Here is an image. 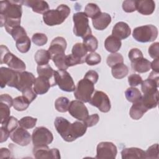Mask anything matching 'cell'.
Instances as JSON below:
<instances>
[{
  "instance_id": "cell-30",
  "label": "cell",
  "mask_w": 159,
  "mask_h": 159,
  "mask_svg": "<svg viewBox=\"0 0 159 159\" xmlns=\"http://www.w3.org/2000/svg\"><path fill=\"white\" fill-rule=\"evenodd\" d=\"M111 73L115 78L122 79L127 75L129 68L124 63H119L112 67Z\"/></svg>"
},
{
  "instance_id": "cell-31",
  "label": "cell",
  "mask_w": 159,
  "mask_h": 159,
  "mask_svg": "<svg viewBox=\"0 0 159 159\" xmlns=\"http://www.w3.org/2000/svg\"><path fill=\"white\" fill-rule=\"evenodd\" d=\"M125 96L127 100L132 103L139 101L142 98L140 91L134 87L127 88L125 91Z\"/></svg>"
},
{
  "instance_id": "cell-24",
  "label": "cell",
  "mask_w": 159,
  "mask_h": 159,
  "mask_svg": "<svg viewBox=\"0 0 159 159\" xmlns=\"http://www.w3.org/2000/svg\"><path fill=\"white\" fill-rule=\"evenodd\" d=\"M121 156L122 159L145 158V152L139 148H125L122 150Z\"/></svg>"
},
{
  "instance_id": "cell-37",
  "label": "cell",
  "mask_w": 159,
  "mask_h": 159,
  "mask_svg": "<svg viewBox=\"0 0 159 159\" xmlns=\"http://www.w3.org/2000/svg\"><path fill=\"white\" fill-rule=\"evenodd\" d=\"M88 17L91 18L92 19L97 17L101 12L98 6L94 3H88L85 8L84 12Z\"/></svg>"
},
{
  "instance_id": "cell-46",
  "label": "cell",
  "mask_w": 159,
  "mask_h": 159,
  "mask_svg": "<svg viewBox=\"0 0 159 159\" xmlns=\"http://www.w3.org/2000/svg\"><path fill=\"white\" fill-rule=\"evenodd\" d=\"M10 107L2 102H0V122L2 124L10 116Z\"/></svg>"
},
{
  "instance_id": "cell-17",
  "label": "cell",
  "mask_w": 159,
  "mask_h": 159,
  "mask_svg": "<svg viewBox=\"0 0 159 159\" xmlns=\"http://www.w3.org/2000/svg\"><path fill=\"white\" fill-rule=\"evenodd\" d=\"M66 48V40L62 37H57L52 41L48 51L49 52L51 58L53 56L65 54Z\"/></svg>"
},
{
  "instance_id": "cell-15",
  "label": "cell",
  "mask_w": 159,
  "mask_h": 159,
  "mask_svg": "<svg viewBox=\"0 0 159 159\" xmlns=\"http://www.w3.org/2000/svg\"><path fill=\"white\" fill-rule=\"evenodd\" d=\"M10 138L12 142L20 146L28 145L32 139L30 133L20 126L17 127L11 134Z\"/></svg>"
},
{
  "instance_id": "cell-10",
  "label": "cell",
  "mask_w": 159,
  "mask_h": 159,
  "mask_svg": "<svg viewBox=\"0 0 159 159\" xmlns=\"http://www.w3.org/2000/svg\"><path fill=\"white\" fill-rule=\"evenodd\" d=\"M117 150L116 146L110 142H102L96 148L97 159H114L116 157Z\"/></svg>"
},
{
  "instance_id": "cell-25",
  "label": "cell",
  "mask_w": 159,
  "mask_h": 159,
  "mask_svg": "<svg viewBox=\"0 0 159 159\" xmlns=\"http://www.w3.org/2000/svg\"><path fill=\"white\" fill-rule=\"evenodd\" d=\"M37 71L39 76H43L49 80L50 81L51 87L57 84L55 77V71L53 70L48 64L42 66H38L37 68Z\"/></svg>"
},
{
  "instance_id": "cell-45",
  "label": "cell",
  "mask_w": 159,
  "mask_h": 159,
  "mask_svg": "<svg viewBox=\"0 0 159 159\" xmlns=\"http://www.w3.org/2000/svg\"><path fill=\"white\" fill-rule=\"evenodd\" d=\"M9 34L10 35H11L12 38L16 41L17 40L21 38L22 37L27 35V33H26L25 29L22 27H21L20 25H18V26H16V27H14L10 31V32Z\"/></svg>"
},
{
  "instance_id": "cell-43",
  "label": "cell",
  "mask_w": 159,
  "mask_h": 159,
  "mask_svg": "<svg viewBox=\"0 0 159 159\" xmlns=\"http://www.w3.org/2000/svg\"><path fill=\"white\" fill-rule=\"evenodd\" d=\"M32 41L37 46H42L47 43L48 38L47 35L42 33H35L32 35Z\"/></svg>"
},
{
  "instance_id": "cell-28",
  "label": "cell",
  "mask_w": 159,
  "mask_h": 159,
  "mask_svg": "<svg viewBox=\"0 0 159 159\" xmlns=\"http://www.w3.org/2000/svg\"><path fill=\"white\" fill-rule=\"evenodd\" d=\"M122 43L120 40L110 35L106 38L104 42V47L107 51L111 53H116L121 47Z\"/></svg>"
},
{
  "instance_id": "cell-19",
  "label": "cell",
  "mask_w": 159,
  "mask_h": 159,
  "mask_svg": "<svg viewBox=\"0 0 159 159\" xmlns=\"http://www.w3.org/2000/svg\"><path fill=\"white\" fill-rule=\"evenodd\" d=\"M130 28L127 23L119 22L114 25L112 31V35L119 40H124L127 39L130 35Z\"/></svg>"
},
{
  "instance_id": "cell-27",
  "label": "cell",
  "mask_w": 159,
  "mask_h": 159,
  "mask_svg": "<svg viewBox=\"0 0 159 159\" xmlns=\"http://www.w3.org/2000/svg\"><path fill=\"white\" fill-rule=\"evenodd\" d=\"M132 69L138 73H146L151 68V62L143 57L131 62Z\"/></svg>"
},
{
  "instance_id": "cell-36",
  "label": "cell",
  "mask_w": 159,
  "mask_h": 159,
  "mask_svg": "<svg viewBox=\"0 0 159 159\" xmlns=\"http://www.w3.org/2000/svg\"><path fill=\"white\" fill-rule=\"evenodd\" d=\"M18 125L19 121L17 119L13 116H10L1 124V127L7 130L11 135V134L18 127Z\"/></svg>"
},
{
  "instance_id": "cell-50",
  "label": "cell",
  "mask_w": 159,
  "mask_h": 159,
  "mask_svg": "<svg viewBox=\"0 0 159 159\" xmlns=\"http://www.w3.org/2000/svg\"><path fill=\"white\" fill-rule=\"evenodd\" d=\"M142 77L137 74H132L128 78V82L130 86L135 87L142 83Z\"/></svg>"
},
{
  "instance_id": "cell-29",
  "label": "cell",
  "mask_w": 159,
  "mask_h": 159,
  "mask_svg": "<svg viewBox=\"0 0 159 159\" xmlns=\"http://www.w3.org/2000/svg\"><path fill=\"white\" fill-rule=\"evenodd\" d=\"M35 60L38 66L47 65L51 59V56L48 50L44 49L38 50L34 56Z\"/></svg>"
},
{
  "instance_id": "cell-23",
  "label": "cell",
  "mask_w": 159,
  "mask_h": 159,
  "mask_svg": "<svg viewBox=\"0 0 159 159\" xmlns=\"http://www.w3.org/2000/svg\"><path fill=\"white\" fill-rule=\"evenodd\" d=\"M155 9V3L152 0L136 1V10L143 15L152 14Z\"/></svg>"
},
{
  "instance_id": "cell-20",
  "label": "cell",
  "mask_w": 159,
  "mask_h": 159,
  "mask_svg": "<svg viewBox=\"0 0 159 159\" xmlns=\"http://www.w3.org/2000/svg\"><path fill=\"white\" fill-rule=\"evenodd\" d=\"M51 87L50 81L43 76H39L34 83V91L37 94H43L46 93Z\"/></svg>"
},
{
  "instance_id": "cell-3",
  "label": "cell",
  "mask_w": 159,
  "mask_h": 159,
  "mask_svg": "<svg viewBox=\"0 0 159 159\" xmlns=\"http://www.w3.org/2000/svg\"><path fill=\"white\" fill-rule=\"evenodd\" d=\"M73 20L74 23L73 33L77 37L83 39L92 35L91 28L89 25L88 17L84 12H78L73 14Z\"/></svg>"
},
{
  "instance_id": "cell-57",
  "label": "cell",
  "mask_w": 159,
  "mask_h": 159,
  "mask_svg": "<svg viewBox=\"0 0 159 159\" xmlns=\"http://www.w3.org/2000/svg\"><path fill=\"white\" fill-rule=\"evenodd\" d=\"M0 131H1V140H0V142H1V143H2V142L7 140V138L10 135V134L2 127H0Z\"/></svg>"
},
{
  "instance_id": "cell-58",
  "label": "cell",
  "mask_w": 159,
  "mask_h": 159,
  "mask_svg": "<svg viewBox=\"0 0 159 159\" xmlns=\"http://www.w3.org/2000/svg\"><path fill=\"white\" fill-rule=\"evenodd\" d=\"M151 68L153 71L156 72H159V65H158V58L154 59V60L151 63Z\"/></svg>"
},
{
  "instance_id": "cell-48",
  "label": "cell",
  "mask_w": 159,
  "mask_h": 159,
  "mask_svg": "<svg viewBox=\"0 0 159 159\" xmlns=\"http://www.w3.org/2000/svg\"><path fill=\"white\" fill-rule=\"evenodd\" d=\"M122 9L126 12H132L136 11V1L127 0L122 3Z\"/></svg>"
},
{
  "instance_id": "cell-33",
  "label": "cell",
  "mask_w": 159,
  "mask_h": 159,
  "mask_svg": "<svg viewBox=\"0 0 159 159\" xmlns=\"http://www.w3.org/2000/svg\"><path fill=\"white\" fill-rule=\"evenodd\" d=\"M30 103V102L24 96H17L13 99L12 106L16 111H23L28 108Z\"/></svg>"
},
{
  "instance_id": "cell-38",
  "label": "cell",
  "mask_w": 159,
  "mask_h": 159,
  "mask_svg": "<svg viewBox=\"0 0 159 159\" xmlns=\"http://www.w3.org/2000/svg\"><path fill=\"white\" fill-rule=\"evenodd\" d=\"M71 52L73 55H75L80 58L84 59L85 58L84 57L86 56V55H87L88 50L84 46L83 43H76L73 45V47L72 48Z\"/></svg>"
},
{
  "instance_id": "cell-40",
  "label": "cell",
  "mask_w": 159,
  "mask_h": 159,
  "mask_svg": "<svg viewBox=\"0 0 159 159\" xmlns=\"http://www.w3.org/2000/svg\"><path fill=\"white\" fill-rule=\"evenodd\" d=\"M124 61V58L120 53H112L110 54L106 60L107 65L109 67H112L117 64L122 63Z\"/></svg>"
},
{
  "instance_id": "cell-55",
  "label": "cell",
  "mask_w": 159,
  "mask_h": 159,
  "mask_svg": "<svg viewBox=\"0 0 159 159\" xmlns=\"http://www.w3.org/2000/svg\"><path fill=\"white\" fill-rule=\"evenodd\" d=\"M0 102L4 103L11 107L13 105V99L7 94H2L0 96Z\"/></svg>"
},
{
  "instance_id": "cell-26",
  "label": "cell",
  "mask_w": 159,
  "mask_h": 159,
  "mask_svg": "<svg viewBox=\"0 0 159 159\" xmlns=\"http://www.w3.org/2000/svg\"><path fill=\"white\" fill-rule=\"evenodd\" d=\"M148 110V109L143 105L140 100L138 102L133 103L130 107L129 114L132 119L134 120H139Z\"/></svg>"
},
{
  "instance_id": "cell-22",
  "label": "cell",
  "mask_w": 159,
  "mask_h": 159,
  "mask_svg": "<svg viewBox=\"0 0 159 159\" xmlns=\"http://www.w3.org/2000/svg\"><path fill=\"white\" fill-rule=\"evenodd\" d=\"M23 4L27 7H31L32 11L38 14H44L49 10V6L48 3L45 1H32L26 0L24 1Z\"/></svg>"
},
{
  "instance_id": "cell-12",
  "label": "cell",
  "mask_w": 159,
  "mask_h": 159,
  "mask_svg": "<svg viewBox=\"0 0 159 159\" xmlns=\"http://www.w3.org/2000/svg\"><path fill=\"white\" fill-rule=\"evenodd\" d=\"M19 71H15L11 68L1 67L0 68V86L4 88L6 85L9 87L16 88L17 84Z\"/></svg>"
},
{
  "instance_id": "cell-13",
  "label": "cell",
  "mask_w": 159,
  "mask_h": 159,
  "mask_svg": "<svg viewBox=\"0 0 159 159\" xmlns=\"http://www.w3.org/2000/svg\"><path fill=\"white\" fill-rule=\"evenodd\" d=\"M68 111L71 116L79 120L84 121L89 116V112L86 106L83 102L79 100L71 101Z\"/></svg>"
},
{
  "instance_id": "cell-18",
  "label": "cell",
  "mask_w": 159,
  "mask_h": 159,
  "mask_svg": "<svg viewBox=\"0 0 159 159\" xmlns=\"http://www.w3.org/2000/svg\"><path fill=\"white\" fill-rule=\"evenodd\" d=\"M140 101L148 110L156 107L158 102V89L148 91L143 93V96H142Z\"/></svg>"
},
{
  "instance_id": "cell-5",
  "label": "cell",
  "mask_w": 159,
  "mask_h": 159,
  "mask_svg": "<svg viewBox=\"0 0 159 159\" xmlns=\"http://www.w3.org/2000/svg\"><path fill=\"white\" fill-rule=\"evenodd\" d=\"M158 29L153 25H145L135 28L133 30L134 39L139 42L146 43L154 41L158 36Z\"/></svg>"
},
{
  "instance_id": "cell-51",
  "label": "cell",
  "mask_w": 159,
  "mask_h": 159,
  "mask_svg": "<svg viewBox=\"0 0 159 159\" xmlns=\"http://www.w3.org/2000/svg\"><path fill=\"white\" fill-rule=\"evenodd\" d=\"M148 53L151 58L153 59L158 58L159 57V43L155 42L148 48Z\"/></svg>"
},
{
  "instance_id": "cell-52",
  "label": "cell",
  "mask_w": 159,
  "mask_h": 159,
  "mask_svg": "<svg viewBox=\"0 0 159 159\" xmlns=\"http://www.w3.org/2000/svg\"><path fill=\"white\" fill-rule=\"evenodd\" d=\"M99 120V116L98 114H93L91 116H89L87 119L84 120L88 127H93L98 124Z\"/></svg>"
},
{
  "instance_id": "cell-44",
  "label": "cell",
  "mask_w": 159,
  "mask_h": 159,
  "mask_svg": "<svg viewBox=\"0 0 159 159\" xmlns=\"http://www.w3.org/2000/svg\"><path fill=\"white\" fill-rule=\"evenodd\" d=\"M145 152V158H159L158 145L155 143L148 147Z\"/></svg>"
},
{
  "instance_id": "cell-53",
  "label": "cell",
  "mask_w": 159,
  "mask_h": 159,
  "mask_svg": "<svg viewBox=\"0 0 159 159\" xmlns=\"http://www.w3.org/2000/svg\"><path fill=\"white\" fill-rule=\"evenodd\" d=\"M22 93V96H24L27 100L30 102H32L37 97V94L35 93L34 89L32 88H27L24 89Z\"/></svg>"
},
{
  "instance_id": "cell-11",
  "label": "cell",
  "mask_w": 159,
  "mask_h": 159,
  "mask_svg": "<svg viewBox=\"0 0 159 159\" xmlns=\"http://www.w3.org/2000/svg\"><path fill=\"white\" fill-rule=\"evenodd\" d=\"M88 102L98 107L102 112H109L111 107L109 97L105 93L101 91H96Z\"/></svg>"
},
{
  "instance_id": "cell-56",
  "label": "cell",
  "mask_w": 159,
  "mask_h": 159,
  "mask_svg": "<svg viewBox=\"0 0 159 159\" xmlns=\"http://www.w3.org/2000/svg\"><path fill=\"white\" fill-rule=\"evenodd\" d=\"M11 151L7 148H1L0 150V158H11Z\"/></svg>"
},
{
  "instance_id": "cell-7",
  "label": "cell",
  "mask_w": 159,
  "mask_h": 159,
  "mask_svg": "<svg viewBox=\"0 0 159 159\" xmlns=\"http://www.w3.org/2000/svg\"><path fill=\"white\" fill-rule=\"evenodd\" d=\"M94 83L86 78L80 80L74 91L75 98L83 102H88L94 91Z\"/></svg>"
},
{
  "instance_id": "cell-39",
  "label": "cell",
  "mask_w": 159,
  "mask_h": 159,
  "mask_svg": "<svg viewBox=\"0 0 159 159\" xmlns=\"http://www.w3.org/2000/svg\"><path fill=\"white\" fill-rule=\"evenodd\" d=\"M37 121V118H34L30 116H25L20 119L19 121V125L25 129H32L35 126Z\"/></svg>"
},
{
  "instance_id": "cell-16",
  "label": "cell",
  "mask_w": 159,
  "mask_h": 159,
  "mask_svg": "<svg viewBox=\"0 0 159 159\" xmlns=\"http://www.w3.org/2000/svg\"><path fill=\"white\" fill-rule=\"evenodd\" d=\"M35 80V78L32 73L25 71L19 72L17 84L16 88L18 91L22 92L27 88H32Z\"/></svg>"
},
{
  "instance_id": "cell-41",
  "label": "cell",
  "mask_w": 159,
  "mask_h": 159,
  "mask_svg": "<svg viewBox=\"0 0 159 159\" xmlns=\"http://www.w3.org/2000/svg\"><path fill=\"white\" fill-rule=\"evenodd\" d=\"M66 57L65 54H61L53 56L51 59L59 70H66L68 68L66 64Z\"/></svg>"
},
{
  "instance_id": "cell-32",
  "label": "cell",
  "mask_w": 159,
  "mask_h": 159,
  "mask_svg": "<svg viewBox=\"0 0 159 159\" xmlns=\"http://www.w3.org/2000/svg\"><path fill=\"white\" fill-rule=\"evenodd\" d=\"M16 45L17 50L21 53H26L27 52L30 48L31 46V41L29 37L27 35L22 37L16 40Z\"/></svg>"
},
{
  "instance_id": "cell-14",
  "label": "cell",
  "mask_w": 159,
  "mask_h": 159,
  "mask_svg": "<svg viewBox=\"0 0 159 159\" xmlns=\"http://www.w3.org/2000/svg\"><path fill=\"white\" fill-rule=\"evenodd\" d=\"M32 152L34 157L37 159L60 158L59 150L57 148L50 149L47 145L34 147Z\"/></svg>"
},
{
  "instance_id": "cell-1",
  "label": "cell",
  "mask_w": 159,
  "mask_h": 159,
  "mask_svg": "<svg viewBox=\"0 0 159 159\" xmlns=\"http://www.w3.org/2000/svg\"><path fill=\"white\" fill-rule=\"evenodd\" d=\"M24 1H1L0 21L1 27H3L7 20H20Z\"/></svg>"
},
{
  "instance_id": "cell-8",
  "label": "cell",
  "mask_w": 159,
  "mask_h": 159,
  "mask_svg": "<svg viewBox=\"0 0 159 159\" xmlns=\"http://www.w3.org/2000/svg\"><path fill=\"white\" fill-rule=\"evenodd\" d=\"M53 136L52 133L45 127H36L32 135V140L34 147L48 145L52 142Z\"/></svg>"
},
{
  "instance_id": "cell-2",
  "label": "cell",
  "mask_w": 159,
  "mask_h": 159,
  "mask_svg": "<svg viewBox=\"0 0 159 159\" xmlns=\"http://www.w3.org/2000/svg\"><path fill=\"white\" fill-rule=\"evenodd\" d=\"M70 8L65 4H61L56 9H51L43 14L45 24L49 26H53L62 24L68 17Z\"/></svg>"
},
{
  "instance_id": "cell-6",
  "label": "cell",
  "mask_w": 159,
  "mask_h": 159,
  "mask_svg": "<svg viewBox=\"0 0 159 159\" xmlns=\"http://www.w3.org/2000/svg\"><path fill=\"white\" fill-rule=\"evenodd\" d=\"M54 125L58 133L65 141L71 142L76 139L75 136L73 124L70 123L65 118L57 117L54 122Z\"/></svg>"
},
{
  "instance_id": "cell-35",
  "label": "cell",
  "mask_w": 159,
  "mask_h": 159,
  "mask_svg": "<svg viewBox=\"0 0 159 159\" xmlns=\"http://www.w3.org/2000/svg\"><path fill=\"white\" fill-rule=\"evenodd\" d=\"M70 101L66 97H60L55 102V107L57 111L60 112H65L68 111L70 106Z\"/></svg>"
},
{
  "instance_id": "cell-21",
  "label": "cell",
  "mask_w": 159,
  "mask_h": 159,
  "mask_svg": "<svg viewBox=\"0 0 159 159\" xmlns=\"http://www.w3.org/2000/svg\"><path fill=\"white\" fill-rule=\"evenodd\" d=\"M111 16L106 12H101L97 17L92 19L93 27L96 30H104L111 22Z\"/></svg>"
},
{
  "instance_id": "cell-42",
  "label": "cell",
  "mask_w": 159,
  "mask_h": 159,
  "mask_svg": "<svg viewBox=\"0 0 159 159\" xmlns=\"http://www.w3.org/2000/svg\"><path fill=\"white\" fill-rule=\"evenodd\" d=\"M85 62L90 66H93L99 64L101 61V57L100 55H99L96 52H91L86 55L84 58Z\"/></svg>"
},
{
  "instance_id": "cell-47",
  "label": "cell",
  "mask_w": 159,
  "mask_h": 159,
  "mask_svg": "<svg viewBox=\"0 0 159 159\" xmlns=\"http://www.w3.org/2000/svg\"><path fill=\"white\" fill-rule=\"evenodd\" d=\"M84 61V59L80 58L73 55L72 53L68 55L66 57V64L68 67L76 65L78 64H81L83 63Z\"/></svg>"
},
{
  "instance_id": "cell-49",
  "label": "cell",
  "mask_w": 159,
  "mask_h": 159,
  "mask_svg": "<svg viewBox=\"0 0 159 159\" xmlns=\"http://www.w3.org/2000/svg\"><path fill=\"white\" fill-rule=\"evenodd\" d=\"M129 58L131 62H133L138 59L143 58L142 52L137 48H132L129 52Z\"/></svg>"
},
{
  "instance_id": "cell-54",
  "label": "cell",
  "mask_w": 159,
  "mask_h": 159,
  "mask_svg": "<svg viewBox=\"0 0 159 159\" xmlns=\"http://www.w3.org/2000/svg\"><path fill=\"white\" fill-rule=\"evenodd\" d=\"M84 78L88 79V80L91 81L93 83L95 84L97 83L98 80L99 76H98V73L96 71L89 70L86 73Z\"/></svg>"
},
{
  "instance_id": "cell-34",
  "label": "cell",
  "mask_w": 159,
  "mask_h": 159,
  "mask_svg": "<svg viewBox=\"0 0 159 159\" xmlns=\"http://www.w3.org/2000/svg\"><path fill=\"white\" fill-rule=\"evenodd\" d=\"M83 43L88 52H94L98 46V41L97 39L92 35L84 37L83 39Z\"/></svg>"
},
{
  "instance_id": "cell-9",
  "label": "cell",
  "mask_w": 159,
  "mask_h": 159,
  "mask_svg": "<svg viewBox=\"0 0 159 159\" xmlns=\"http://www.w3.org/2000/svg\"><path fill=\"white\" fill-rule=\"evenodd\" d=\"M55 77L56 83L60 89L66 92H72L75 89L73 80L70 73L66 70L55 71Z\"/></svg>"
},
{
  "instance_id": "cell-4",
  "label": "cell",
  "mask_w": 159,
  "mask_h": 159,
  "mask_svg": "<svg viewBox=\"0 0 159 159\" xmlns=\"http://www.w3.org/2000/svg\"><path fill=\"white\" fill-rule=\"evenodd\" d=\"M5 63L10 68L19 71H24L26 68L25 63L9 52L6 46L1 45V64Z\"/></svg>"
}]
</instances>
